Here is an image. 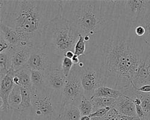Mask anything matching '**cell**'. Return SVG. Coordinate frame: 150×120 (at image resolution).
Listing matches in <instances>:
<instances>
[{"instance_id":"1","label":"cell","mask_w":150,"mask_h":120,"mask_svg":"<svg viewBox=\"0 0 150 120\" xmlns=\"http://www.w3.org/2000/svg\"><path fill=\"white\" fill-rule=\"evenodd\" d=\"M149 52V46L135 34L132 23L120 16L108 24L79 58L99 71L103 86L122 91L132 85L139 64Z\"/></svg>"},{"instance_id":"2","label":"cell","mask_w":150,"mask_h":120,"mask_svg":"<svg viewBox=\"0 0 150 120\" xmlns=\"http://www.w3.org/2000/svg\"><path fill=\"white\" fill-rule=\"evenodd\" d=\"M0 22L15 29L22 41L21 45L44 44L47 24L60 15L55 0H1Z\"/></svg>"},{"instance_id":"3","label":"cell","mask_w":150,"mask_h":120,"mask_svg":"<svg viewBox=\"0 0 150 120\" xmlns=\"http://www.w3.org/2000/svg\"><path fill=\"white\" fill-rule=\"evenodd\" d=\"M58 3L60 15L69 22L76 37H84L86 48L109 23L121 16L120 1L63 0Z\"/></svg>"},{"instance_id":"4","label":"cell","mask_w":150,"mask_h":120,"mask_svg":"<svg viewBox=\"0 0 150 120\" xmlns=\"http://www.w3.org/2000/svg\"><path fill=\"white\" fill-rule=\"evenodd\" d=\"M78 39L69 22L61 15L47 24L44 32V44L61 57H64L69 51L74 52Z\"/></svg>"},{"instance_id":"5","label":"cell","mask_w":150,"mask_h":120,"mask_svg":"<svg viewBox=\"0 0 150 120\" xmlns=\"http://www.w3.org/2000/svg\"><path fill=\"white\" fill-rule=\"evenodd\" d=\"M32 113L37 120H58L63 109L61 93L46 87L42 91H30Z\"/></svg>"},{"instance_id":"6","label":"cell","mask_w":150,"mask_h":120,"mask_svg":"<svg viewBox=\"0 0 150 120\" xmlns=\"http://www.w3.org/2000/svg\"><path fill=\"white\" fill-rule=\"evenodd\" d=\"M63 57L58 56L45 44L31 47L30 57L25 67L31 70L45 72L61 69Z\"/></svg>"},{"instance_id":"7","label":"cell","mask_w":150,"mask_h":120,"mask_svg":"<svg viewBox=\"0 0 150 120\" xmlns=\"http://www.w3.org/2000/svg\"><path fill=\"white\" fill-rule=\"evenodd\" d=\"M81 68L79 64H74L61 92L63 107L70 104L78 106L85 95L81 83Z\"/></svg>"},{"instance_id":"8","label":"cell","mask_w":150,"mask_h":120,"mask_svg":"<svg viewBox=\"0 0 150 120\" xmlns=\"http://www.w3.org/2000/svg\"><path fill=\"white\" fill-rule=\"evenodd\" d=\"M120 6L121 16L130 23L144 18L150 12L148 0H122Z\"/></svg>"},{"instance_id":"9","label":"cell","mask_w":150,"mask_h":120,"mask_svg":"<svg viewBox=\"0 0 150 120\" xmlns=\"http://www.w3.org/2000/svg\"><path fill=\"white\" fill-rule=\"evenodd\" d=\"M79 66L81 68V78L84 94L86 98L91 99L95 91L103 86L99 71L94 67L84 64L81 62Z\"/></svg>"},{"instance_id":"10","label":"cell","mask_w":150,"mask_h":120,"mask_svg":"<svg viewBox=\"0 0 150 120\" xmlns=\"http://www.w3.org/2000/svg\"><path fill=\"white\" fill-rule=\"evenodd\" d=\"M31 47L29 45L11 46L8 50L11 55L12 68L15 71L27 66L30 57Z\"/></svg>"},{"instance_id":"11","label":"cell","mask_w":150,"mask_h":120,"mask_svg":"<svg viewBox=\"0 0 150 120\" xmlns=\"http://www.w3.org/2000/svg\"><path fill=\"white\" fill-rule=\"evenodd\" d=\"M15 71L13 68L8 72V73L3 78L0 79V108L1 111L9 109L8 97L11 92L15 86L13 78Z\"/></svg>"},{"instance_id":"12","label":"cell","mask_w":150,"mask_h":120,"mask_svg":"<svg viewBox=\"0 0 150 120\" xmlns=\"http://www.w3.org/2000/svg\"><path fill=\"white\" fill-rule=\"evenodd\" d=\"M132 85L137 88L150 85V52L139 64Z\"/></svg>"},{"instance_id":"13","label":"cell","mask_w":150,"mask_h":120,"mask_svg":"<svg viewBox=\"0 0 150 120\" xmlns=\"http://www.w3.org/2000/svg\"><path fill=\"white\" fill-rule=\"evenodd\" d=\"M47 88L58 92H62L67 77L61 69L51 70L44 73Z\"/></svg>"},{"instance_id":"14","label":"cell","mask_w":150,"mask_h":120,"mask_svg":"<svg viewBox=\"0 0 150 120\" xmlns=\"http://www.w3.org/2000/svg\"><path fill=\"white\" fill-rule=\"evenodd\" d=\"M115 108L121 115L137 116L136 106L133 100L124 94H122L116 99Z\"/></svg>"},{"instance_id":"15","label":"cell","mask_w":150,"mask_h":120,"mask_svg":"<svg viewBox=\"0 0 150 120\" xmlns=\"http://www.w3.org/2000/svg\"><path fill=\"white\" fill-rule=\"evenodd\" d=\"M121 91L122 94L126 95L130 98L137 97L139 99L141 102V106L145 113V118L150 116V92L143 93L139 92L137 91L132 85Z\"/></svg>"},{"instance_id":"16","label":"cell","mask_w":150,"mask_h":120,"mask_svg":"<svg viewBox=\"0 0 150 120\" xmlns=\"http://www.w3.org/2000/svg\"><path fill=\"white\" fill-rule=\"evenodd\" d=\"M1 120H37L32 111H20L18 109H6L1 111Z\"/></svg>"},{"instance_id":"17","label":"cell","mask_w":150,"mask_h":120,"mask_svg":"<svg viewBox=\"0 0 150 120\" xmlns=\"http://www.w3.org/2000/svg\"><path fill=\"white\" fill-rule=\"evenodd\" d=\"M0 36L2 37L11 46H18L22 44L19 34L16 30L6 24L0 22Z\"/></svg>"},{"instance_id":"18","label":"cell","mask_w":150,"mask_h":120,"mask_svg":"<svg viewBox=\"0 0 150 120\" xmlns=\"http://www.w3.org/2000/svg\"><path fill=\"white\" fill-rule=\"evenodd\" d=\"M13 82L15 85L27 88L30 91L32 89L31 70L24 67L15 71Z\"/></svg>"},{"instance_id":"19","label":"cell","mask_w":150,"mask_h":120,"mask_svg":"<svg viewBox=\"0 0 150 120\" xmlns=\"http://www.w3.org/2000/svg\"><path fill=\"white\" fill-rule=\"evenodd\" d=\"M81 114L78 106L67 105L63 109L58 120H80Z\"/></svg>"},{"instance_id":"20","label":"cell","mask_w":150,"mask_h":120,"mask_svg":"<svg viewBox=\"0 0 150 120\" xmlns=\"http://www.w3.org/2000/svg\"><path fill=\"white\" fill-rule=\"evenodd\" d=\"M31 75L32 90L42 91L46 88L43 72L37 70H31Z\"/></svg>"},{"instance_id":"21","label":"cell","mask_w":150,"mask_h":120,"mask_svg":"<svg viewBox=\"0 0 150 120\" xmlns=\"http://www.w3.org/2000/svg\"><path fill=\"white\" fill-rule=\"evenodd\" d=\"M12 68L11 55L9 51L0 52V79L4 77Z\"/></svg>"},{"instance_id":"22","label":"cell","mask_w":150,"mask_h":120,"mask_svg":"<svg viewBox=\"0 0 150 120\" xmlns=\"http://www.w3.org/2000/svg\"><path fill=\"white\" fill-rule=\"evenodd\" d=\"M122 91L120 90H115L105 86H102L98 88L95 91L93 97L112 98L117 99L121 95H122Z\"/></svg>"},{"instance_id":"23","label":"cell","mask_w":150,"mask_h":120,"mask_svg":"<svg viewBox=\"0 0 150 120\" xmlns=\"http://www.w3.org/2000/svg\"><path fill=\"white\" fill-rule=\"evenodd\" d=\"M90 100L94 107V112L101 108L107 107L114 108L116 105V99H115L93 97Z\"/></svg>"},{"instance_id":"24","label":"cell","mask_w":150,"mask_h":120,"mask_svg":"<svg viewBox=\"0 0 150 120\" xmlns=\"http://www.w3.org/2000/svg\"><path fill=\"white\" fill-rule=\"evenodd\" d=\"M8 104L10 109H18L22 102V94L21 87L15 85L8 97Z\"/></svg>"},{"instance_id":"25","label":"cell","mask_w":150,"mask_h":120,"mask_svg":"<svg viewBox=\"0 0 150 120\" xmlns=\"http://www.w3.org/2000/svg\"><path fill=\"white\" fill-rule=\"evenodd\" d=\"M22 94V102L19 106L18 110L20 111H32V102L30 91L23 87H21Z\"/></svg>"},{"instance_id":"26","label":"cell","mask_w":150,"mask_h":120,"mask_svg":"<svg viewBox=\"0 0 150 120\" xmlns=\"http://www.w3.org/2000/svg\"><path fill=\"white\" fill-rule=\"evenodd\" d=\"M78 107L81 112V116L90 115L94 112V107L90 100L85 97V95L83 96L79 102Z\"/></svg>"},{"instance_id":"27","label":"cell","mask_w":150,"mask_h":120,"mask_svg":"<svg viewBox=\"0 0 150 120\" xmlns=\"http://www.w3.org/2000/svg\"><path fill=\"white\" fill-rule=\"evenodd\" d=\"M133 23H137L142 25L145 31V34L144 37V40L150 47V12L143 19Z\"/></svg>"},{"instance_id":"28","label":"cell","mask_w":150,"mask_h":120,"mask_svg":"<svg viewBox=\"0 0 150 120\" xmlns=\"http://www.w3.org/2000/svg\"><path fill=\"white\" fill-rule=\"evenodd\" d=\"M86 50V44L84 37L82 35H79V39L74 46V53L78 56H82L85 54Z\"/></svg>"},{"instance_id":"29","label":"cell","mask_w":150,"mask_h":120,"mask_svg":"<svg viewBox=\"0 0 150 120\" xmlns=\"http://www.w3.org/2000/svg\"><path fill=\"white\" fill-rule=\"evenodd\" d=\"M73 66L74 64L72 61L71 59L66 58L65 56L63 57L61 64V70L63 71L64 74L67 78L69 75Z\"/></svg>"},{"instance_id":"30","label":"cell","mask_w":150,"mask_h":120,"mask_svg":"<svg viewBox=\"0 0 150 120\" xmlns=\"http://www.w3.org/2000/svg\"><path fill=\"white\" fill-rule=\"evenodd\" d=\"M121 115L115 107L112 108L110 111L102 118H93L92 120H120Z\"/></svg>"},{"instance_id":"31","label":"cell","mask_w":150,"mask_h":120,"mask_svg":"<svg viewBox=\"0 0 150 120\" xmlns=\"http://www.w3.org/2000/svg\"><path fill=\"white\" fill-rule=\"evenodd\" d=\"M112 109L110 107L101 108V109H98L96 110L94 112H93L92 114L89 115L91 118H102L105 116Z\"/></svg>"},{"instance_id":"32","label":"cell","mask_w":150,"mask_h":120,"mask_svg":"<svg viewBox=\"0 0 150 120\" xmlns=\"http://www.w3.org/2000/svg\"><path fill=\"white\" fill-rule=\"evenodd\" d=\"M11 45L2 37L0 36V52L8 51L11 47Z\"/></svg>"},{"instance_id":"33","label":"cell","mask_w":150,"mask_h":120,"mask_svg":"<svg viewBox=\"0 0 150 120\" xmlns=\"http://www.w3.org/2000/svg\"><path fill=\"white\" fill-rule=\"evenodd\" d=\"M137 91L139 92H143V93H149L150 92V85H145L144 86H142L139 88L135 87L134 85H132Z\"/></svg>"},{"instance_id":"34","label":"cell","mask_w":150,"mask_h":120,"mask_svg":"<svg viewBox=\"0 0 150 120\" xmlns=\"http://www.w3.org/2000/svg\"><path fill=\"white\" fill-rule=\"evenodd\" d=\"M120 120H142L137 116H126L121 115L120 117Z\"/></svg>"},{"instance_id":"35","label":"cell","mask_w":150,"mask_h":120,"mask_svg":"<svg viewBox=\"0 0 150 120\" xmlns=\"http://www.w3.org/2000/svg\"><path fill=\"white\" fill-rule=\"evenodd\" d=\"M71 60H72V61L74 64H79L81 61L79 56H78V55H75V54H74V56L71 59Z\"/></svg>"},{"instance_id":"36","label":"cell","mask_w":150,"mask_h":120,"mask_svg":"<svg viewBox=\"0 0 150 120\" xmlns=\"http://www.w3.org/2000/svg\"><path fill=\"white\" fill-rule=\"evenodd\" d=\"M74 56V53L73 51H67V52L65 54V55H64L65 57L68 58H70V59H72Z\"/></svg>"},{"instance_id":"37","label":"cell","mask_w":150,"mask_h":120,"mask_svg":"<svg viewBox=\"0 0 150 120\" xmlns=\"http://www.w3.org/2000/svg\"><path fill=\"white\" fill-rule=\"evenodd\" d=\"M80 120H92V118L88 115L86 116H81Z\"/></svg>"},{"instance_id":"38","label":"cell","mask_w":150,"mask_h":120,"mask_svg":"<svg viewBox=\"0 0 150 120\" xmlns=\"http://www.w3.org/2000/svg\"><path fill=\"white\" fill-rule=\"evenodd\" d=\"M142 120H150V116L146 117V118H145L144 119H143Z\"/></svg>"},{"instance_id":"39","label":"cell","mask_w":150,"mask_h":120,"mask_svg":"<svg viewBox=\"0 0 150 120\" xmlns=\"http://www.w3.org/2000/svg\"><path fill=\"white\" fill-rule=\"evenodd\" d=\"M149 2H150V0H149Z\"/></svg>"}]
</instances>
